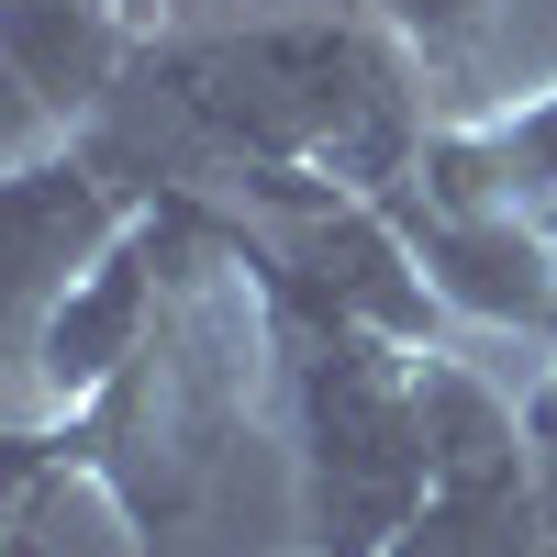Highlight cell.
<instances>
[{
	"label": "cell",
	"instance_id": "cell-5",
	"mask_svg": "<svg viewBox=\"0 0 557 557\" xmlns=\"http://www.w3.org/2000/svg\"><path fill=\"white\" fill-rule=\"evenodd\" d=\"M157 278H168V212L146 201L123 223V246L57 301V323H45V346H34V401L45 412H78V401L112 391V368L146 346V323H157Z\"/></svg>",
	"mask_w": 557,
	"mask_h": 557
},
{
	"label": "cell",
	"instance_id": "cell-7",
	"mask_svg": "<svg viewBox=\"0 0 557 557\" xmlns=\"http://www.w3.org/2000/svg\"><path fill=\"white\" fill-rule=\"evenodd\" d=\"M368 12L401 34V57L424 67V89H469V67H480L491 23L513 12V0H368Z\"/></svg>",
	"mask_w": 557,
	"mask_h": 557
},
{
	"label": "cell",
	"instance_id": "cell-2",
	"mask_svg": "<svg viewBox=\"0 0 557 557\" xmlns=\"http://www.w3.org/2000/svg\"><path fill=\"white\" fill-rule=\"evenodd\" d=\"M157 212H168L157 323L112 368V391L78 401L67 424V469L101 480L134 535H178L201 513L235 435L257 424V391L278 357V312H268V278H257V246L235 235V212L212 190H168Z\"/></svg>",
	"mask_w": 557,
	"mask_h": 557
},
{
	"label": "cell",
	"instance_id": "cell-4",
	"mask_svg": "<svg viewBox=\"0 0 557 557\" xmlns=\"http://www.w3.org/2000/svg\"><path fill=\"white\" fill-rule=\"evenodd\" d=\"M134 212H146V190L112 178L89 134H57V146L0 168V368L23 391H34V346L57 323V301L123 246Z\"/></svg>",
	"mask_w": 557,
	"mask_h": 557
},
{
	"label": "cell",
	"instance_id": "cell-6",
	"mask_svg": "<svg viewBox=\"0 0 557 557\" xmlns=\"http://www.w3.org/2000/svg\"><path fill=\"white\" fill-rule=\"evenodd\" d=\"M424 168L446 190H480L502 212H524L557 246V89H524V101H491L480 123H435Z\"/></svg>",
	"mask_w": 557,
	"mask_h": 557
},
{
	"label": "cell",
	"instance_id": "cell-3",
	"mask_svg": "<svg viewBox=\"0 0 557 557\" xmlns=\"http://www.w3.org/2000/svg\"><path fill=\"white\" fill-rule=\"evenodd\" d=\"M278 312L290 368V435H301V546L312 557H380L435 502V346H401L346 312Z\"/></svg>",
	"mask_w": 557,
	"mask_h": 557
},
{
	"label": "cell",
	"instance_id": "cell-11",
	"mask_svg": "<svg viewBox=\"0 0 557 557\" xmlns=\"http://www.w3.org/2000/svg\"><path fill=\"white\" fill-rule=\"evenodd\" d=\"M301 557H312V546H301Z\"/></svg>",
	"mask_w": 557,
	"mask_h": 557
},
{
	"label": "cell",
	"instance_id": "cell-1",
	"mask_svg": "<svg viewBox=\"0 0 557 557\" xmlns=\"http://www.w3.org/2000/svg\"><path fill=\"white\" fill-rule=\"evenodd\" d=\"M78 134L146 201L235 190L257 168L401 190L435 146V112H424V67L401 57L380 12L301 0V12H223V23L146 34Z\"/></svg>",
	"mask_w": 557,
	"mask_h": 557
},
{
	"label": "cell",
	"instance_id": "cell-10",
	"mask_svg": "<svg viewBox=\"0 0 557 557\" xmlns=\"http://www.w3.org/2000/svg\"><path fill=\"white\" fill-rule=\"evenodd\" d=\"M513 557H557V546H546V535H524V546H513Z\"/></svg>",
	"mask_w": 557,
	"mask_h": 557
},
{
	"label": "cell",
	"instance_id": "cell-9",
	"mask_svg": "<svg viewBox=\"0 0 557 557\" xmlns=\"http://www.w3.org/2000/svg\"><path fill=\"white\" fill-rule=\"evenodd\" d=\"M146 34H168V23H223V12H268V0H123Z\"/></svg>",
	"mask_w": 557,
	"mask_h": 557
},
{
	"label": "cell",
	"instance_id": "cell-8",
	"mask_svg": "<svg viewBox=\"0 0 557 557\" xmlns=\"http://www.w3.org/2000/svg\"><path fill=\"white\" fill-rule=\"evenodd\" d=\"M57 134H67V123L34 101V78L12 67V45H0V168H12V157H34V146H57Z\"/></svg>",
	"mask_w": 557,
	"mask_h": 557
}]
</instances>
